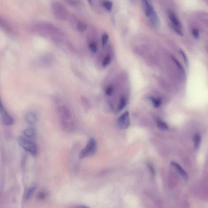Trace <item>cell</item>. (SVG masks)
I'll return each mask as SVG.
<instances>
[{
	"mask_svg": "<svg viewBox=\"0 0 208 208\" xmlns=\"http://www.w3.org/2000/svg\"><path fill=\"white\" fill-rule=\"evenodd\" d=\"M96 141L94 138H91L88 141L86 147L80 151L79 158L83 159L93 155L96 152Z\"/></svg>",
	"mask_w": 208,
	"mask_h": 208,
	"instance_id": "4",
	"label": "cell"
},
{
	"mask_svg": "<svg viewBox=\"0 0 208 208\" xmlns=\"http://www.w3.org/2000/svg\"><path fill=\"white\" fill-rule=\"evenodd\" d=\"M148 166H149V168H150V170H151V172L152 173V174H153V175H154V168H153V167H152V165H151V164H149V165H148Z\"/></svg>",
	"mask_w": 208,
	"mask_h": 208,
	"instance_id": "26",
	"label": "cell"
},
{
	"mask_svg": "<svg viewBox=\"0 0 208 208\" xmlns=\"http://www.w3.org/2000/svg\"><path fill=\"white\" fill-rule=\"evenodd\" d=\"M169 17L173 25L175 26V30L180 35H181V25L179 21V20L177 18L174 13L171 12L169 13Z\"/></svg>",
	"mask_w": 208,
	"mask_h": 208,
	"instance_id": "7",
	"label": "cell"
},
{
	"mask_svg": "<svg viewBox=\"0 0 208 208\" xmlns=\"http://www.w3.org/2000/svg\"><path fill=\"white\" fill-rule=\"evenodd\" d=\"M126 103H127V102H126V100L125 98L124 97L121 98L120 103L118 107V111H120L123 109L126 106Z\"/></svg>",
	"mask_w": 208,
	"mask_h": 208,
	"instance_id": "18",
	"label": "cell"
},
{
	"mask_svg": "<svg viewBox=\"0 0 208 208\" xmlns=\"http://www.w3.org/2000/svg\"><path fill=\"white\" fill-rule=\"evenodd\" d=\"M117 123L120 128L122 129H127L130 125L129 113L125 112L118 118Z\"/></svg>",
	"mask_w": 208,
	"mask_h": 208,
	"instance_id": "6",
	"label": "cell"
},
{
	"mask_svg": "<svg viewBox=\"0 0 208 208\" xmlns=\"http://www.w3.org/2000/svg\"><path fill=\"white\" fill-rule=\"evenodd\" d=\"M151 100L152 101L154 107H158L162 103V100L160 98H156L154 97L151 98Z\"/></svg>",
	"mask_w": 208,
	"mask_h": 208,
	"instance_id": "15",
	"label": "cell"
},
{
	"mask_svg": "<svg viewBox=\"0 0 208 208\" xmlns=\"http://www.w3.org/2000/svg\"><path fill=\"white\" fill-rule=\"evenodd\" d=\"M19 144L22 149L33 155H36L38 148L36 144L34 141L25 138H20Z\"/></svg>",
	"mask_w": 208,
	"mask_h": 208,
	"instance_id": "3",
	"label": "cell"
},
{
	"mask_svg": "<svg viewBox=\"0 0 208 208\" xmlns=\"http://www.w3.org/2000/svg\"><path fill=\"white\" fill-rule=\"evenodd\" d=\"M109 36L107 34L105 33L103 36L102 38V43L103 46H105L108 41Z\"/></svg>",
	"mask_w": 208,
	"mask_h": 208,
	"instance_id": "20",
	"label": "cell"
},
{
	"mask_svg": "<svg viewBox=\"0 0 208 208\" xmlns=\"http://www.w3.org/2000/svg\"><path fill=\"white\" fill-rule=\"evenodd\" d=\"M113 90H114V88L113 86H109L106 90V94L108 96H110L113 93Z\"/></svg>",
	"mask_w": 208,
	"mask_h": 208,
	"instance_id": "21",
	"label": "cell"
},
{
	"mask_svg": "<svg viewBox=\"0 0 208 208\" xmlns=\"http://www.w3.org/2000/svg\"><path fill=\"white\" fill-rule=\"evenodd\" d=\"M52 10L54 16L57 19H66L67 17V11L66 7L59 2H54L52 4Z\"/></svg>",
	"mask_w": 208,
	"mask_h": 208,
	"instance_id": "2",
	"label": "cell"
},
{
	"mask_svg": "<svg viewBox=\"0 0 208 208\" xmlns=\"http://www.w3.org/2000/svg\"><path fill=\"white\" fill-rule=\"evenodd\" d=\"M25 120L29 124H33L36 122L37 116L36 114L33 112H29L25 115Z\"/></svg>",
	"mask_w": 208,
	"mask_h": 208,
	"instance_id": "9",
	"label": "cell"
},
{
	"mask_svg": "<svg viewBox=\"0 0 208 208\" xmlns=\"http://www.w3.org/2000/svg\"><path fill=\"white\" fill-rule=\"evenodd\" d=\"M0 115L1 120L3 125L7 126H11L12 125L14 122L12 117L5 110L2 104H1L0 107Z\"/></svg>",
	"mask_w": 208,
	"mask_h": 208,
	"instance_id": "5",
	"label": "cell"
},
{
	"mask_svg": "<svg viewBox=\"0 0 208 208\" xmlns=\"http://www.w3.org/2000/svg\"><path fill=\"white\" fill-rule=\"evenodd\" d=\"M201 136L199 133L195 135L194 138V147L196 150H198L200 146L201 143Z\"/></svg>",
	"mask_w": 208,
	"mask_h": 208,
	"instance_id": "10",
	"label": "cell"
},
{
	"mask_svg": "<svg viewBox=\"0 0 208 208\" xmlns=\"http://www.w3.org/2000/svg\"><path fill=\"white\" fill-rule=\"evenodd\" d=\"M35 131L34 129L32 128H27L25 130L24 134L27 138H31L35 135Z\"/></svg>",
	"mask_w": 208,
	"mask_h": 208,
	"instance_id": "13",
	"label": "cell"
},
{
	"mask_svg": "<svg viewBox=\"0 0 208 208\" xmlns=\"http://www.w3.org/2000/svg\"><path fill=\"white\" fill-rule=\"evenodd\" d=\"M172 59L173 60H174V62H175V64H176V65L178 66V67H179V69H180V70L182 71L183 72H184L183 68L182 66L181 65V64H180V63L179 62H178V61L177 60V59H176V58H175V57H173Z\"/></svg>",
	"mask_w": 208,
	"mask_h": 208,
	"instance_id": "23",
	"label": "cell"
},
{
	"mask_svg": "<svg viewBox=\"0 0 208 208\" xmlns=\"http://www.w3.org/2000/svg\"><path fill=\"white\" fill-rule=\"evenodd\" d=\"M180 53H181V54L182 55L183 57L185 62L186 63V64H187V63H188V60H187V57L186 56V54H185V53H184L183 51H182V50L180 51Z\"/></svg>",
	"mask_w": 208,
	"mask_h": 208,
	"instance_id": "25",
	"label": "cell"
},
{
	"mask_svg": "<svg viewBox=\"0 0 208 208\" xmlns=\"http://www.w3.org/2000/svg\"><path fill=\"white\" fill-rule=\"evenodd\" d=\"M35 186H32V187H30V188L27 190L25 196V198L26 200H28V199H29V198H30V196L32 195V194H33L34 191L35 190Z\"/></svg>",
	"mask_w": 208,
	"mask_h": 208,
	"instance_id": "16",
	"label": "cell"
},
{
	"mask_svg": "<svg viewBox=\"0 0 208 208\" xmlns=\"http://www.w3.org/2000/svg\"><path fill=\"white\" fill-rule=\"evenodd\" d=\"M77 29L78 31L80 32H83L86 30L87 28V25L83 22L79 21L77 24Z\"/></svg>",
	"mask_w": 208,
	"mask_h": 208,
	"instance_id": "11",
	"label": "cell"
},
{
	"mask_svg": "<svg viewBox=\"0 0 208 208\" xmlns=\"http://www.w3.org/2000/svg\"><path fill=\"white\" fill-rule=\"evenodd\" d=\"M157 126L161 130H167L168 129V127L164 122L160 120H158L157 121Z\"/></svg>",
	"mask_w": 208,
	"mask_h": 208,
	"instance_id": "12",
	"label": "cell"
},
{
	"mask_svg": "<svg viewBox=\"0 0 208 208\" xmlns=\"http://www.w3.org/2000/svg\"><path fill=\"white\" fill-rule=\"evenodd\" d=\"M61 126L64 131L70 132L73 131L76 128L75 122L72 117V113L67 106L59 105L57 108Z\"/></svg>",
	"mask_w": 208,
	"mask_h": 208,
	"instance_id": "1",
	"label": "cell"
},
{
	"mask_svg": "<svg viewBox=\"0 0 208 208\" xmlns=\"http://www.w3.org/2000/svg\"><path fill=\"white\" fill-rule=\"evenodd\" d=\"M66 2L70 5L74 6H78L80 4V1H67Z\"/></svg>",
	"mask_w": 208,
	"mask_h": 208,
	"instance_id": "22",
	"label": "cell"
},
{
	"mask_svg": "<svg viewBox=\"0 0 208 208\" xmlns=\"http://www.w3.org/2000/svg\"><path fill=\"white\" fill-rule=\"evenodd\" d=\"M72 208H90V207H88V206H83V205H81V206H77L75 207Z\"/></svg>",
	"mask_w": 208,
	"mask_h": 208,
	"instance_id": "27",
	"label": "cell"
},
{
	"mask_svg": "<svg viewBox=\"0 0 208 208\" xmlns=\"http://www.w3.org/2000/svg\"><path fill=\"white\" fill-rule=\"evenodd\" d=\"M192 34L194 37L196 39L199 38V33L198 30L196 29H194L192 30Z\"/></svg>",
	"mask_w": 208,
	"mask_h": 208,
	"instance_id": "24",
	"label": "cell"
},
{
	"mask_svg": "<svg viewBox=\"0 0 208 208\" xmlns=\"http://www.w3.org/2000/svg\"><path fill=\"white\" fill-rule=\"evenodd\" d=\"M171 165L174 167L175 169H176L177 171L180 174L182 177L183 178V179L185 180L186 181H187V180H188V175H187V173L186 171H185V170L178 163H176V162H172L171 163Z\"/></svg>",
	"mask_w": 208,
	"mask_h": 208,
	"instance_id": "8",
	"label": "cell"
},
{
	"mask_svg": "<svg viewBox=\"0 0 208 208\" xmlns=\"http://www.w3.org/2000/svg\"><path fill=\"white\" fill-rule=\"evenodd\" d=\"M103 5L106 9L109 11L112 10L113 7V3L110 1H104L103 2Z\"/></svg>",
	"mask_w": 208,
	"mask_h": 208,
	"instance_id": "14",
	"label": "cell"
},
{
	"mask_svg": "<svg viewBox=\"0 0 208 208\" xmlns=\"http://www.w3.org/2000/svg\"><path fill=\"white\" fill-rule=\"evenodd\" d=\"M111 57L109 55H107L103 59V63H102V65L104 67H106L107 66H108L109 64L111 62Z\"/></svg>",
	"mask_w": 208,
	"mask_h": 208,
	"instance_id": "17",
	"label": "cell"
},
{
	"mask_svg": "<svg viewBox=\"0 0 208 208\" xmlns=\"http://www.w3.org/2000/svg\"><path fill=\"white\" fill-rule=\"evenodd\" d=\"M89 47L91 51L93 52V53H96L97 51V46L96 43H94V42H91V43H90L89 44Z\"/></svg>",
	"mask_w": 208,
	"mask_h": 208,
	"instance_id": "19",
	"label": "cell"
}]
</instances>
